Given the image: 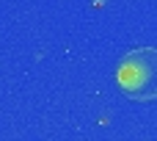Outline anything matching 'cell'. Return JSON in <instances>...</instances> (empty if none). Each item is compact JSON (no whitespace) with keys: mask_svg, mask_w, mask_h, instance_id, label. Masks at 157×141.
Wrapping results in <instances>:
<instances>
[{"mask_svg":"<svg viewBox=\"0 0 157 141\" xmlns=\"http://www.w3.org/2000/svg\"><path fill=\"white\" fill-rule=\"evenodd\" d=\"M116 86L135 103L157 100V47H132L116 64Z\"/></svg>","mask_w":157,"mask_h":141,"instance_id":"1","label":"cell"}]
</instances>
